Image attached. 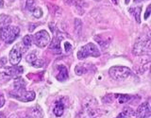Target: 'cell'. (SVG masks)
I'll list each match as a JSON object with an SVG mask.
<instances>
[{
  "label": "cell",
  "mask_w": 151,
  "mask_h": 118,
  "mask_svg": "<svg viewBox=\"0 0 151 118\" xmlns=\"http://www.w3.org/2000/svg\"><path fill=\"white\" fill-rule=\"evenodd\" d=\"M150 104L149 102L142 103L138 107L135 114L137 118H148L150 116Z\"/></svg>",
  "instance_id": "cell-10"
},
{
  "label": "cell",
  "mask_w": 151,
  "mask_h": 118,
  "mask_svg": "<svg viewBox=\"0 0 151 118\" xmlns=\"http://www.w3.org/2000/svg\"><path fill=\"white\" fill-rule=\"evenodd\" d=\"M115 97H117V94H109L107 96H105L103 97V102L104 103H112L113 101L115 100Z\"/></svg>",
  "instance_id": "cell-19"
},
{
  "label": "cell",
  "mask_w": 151,
  "mask_h": 118,
  "mask_svg": "<svg viewBox=\"0 0 151 118\" xmlns=\"http://www.w3.org/2000/svg\"><path fill=\"white\" fill-rule=\"evenodd\" d=\"M49 49L52 50L55 54H60L61 53V47H60V41L58 37L53 38L51 44L49 45Z\"/></svg>",
  "instance_id": "cell-14"
},
{
  "label": "cell",
  "mask_w": 151,
  "mask_h": 118,
  "mask_svg": "<svg viewBox=\"0 0 151 118\" xmlns=\"http://www.w3.org/2000/svg\"><path fill=\"white\" fill-rule=\"evenodd\" d=\"M9 118H27V115H25V116H21L20 114H18V113H13V114H12Z\"/></svg>",
  "instance_id": "cell-27"
},
{
  "label": "cell",
  "mask_w": 151,
  "mask_h": 118,
  "mask_svg": "<svg viewBox=\"0 0 151 118\" xmlns=\"http://www.w3.org/2000/svg\"><path fill=\"white\" fill-rule=\"evenodd\" d=\"M56 78L58 79L59 81H64V80L68 78V71H67V68H66L63 64H60L57 66Z\"/></svg>",
  "instance_id": "cell-11"
},
{
  "label": "cell",
  "mask_w": 151,
  "mask_h": 118,
  "mask_svg": "<svg viewBox=\"0 0 151 118\" xmlns=\"http://www.w3.org/2000/svg\"><path fill=\"white\" fill-rule=\"evenodd\" d=\"M23 44L24 45H25L26 47H29L32 44V42H33V39H32V37L30 35H26L25 37L23 38Z\"/></svg>",
  "instance_id": "cell-22"
},
{
  "label": "cell",
  "mask_w": 151,
  "mask_h": 118,
  "mask_svg": "<svg viewBox=\"0 0 151 118\" xmlns=\"http://www.w3.org/2000/svg\"><path fill=\"white\" fill-rule=\"evenodd\" d=\"M141 12H142L141 7L134 8V9H129V12H131L132 14H133L134 17H135V20L137 21V23H138V24H140V23H141V19H140V14H141Z\"/></svg>",
  "instance_id": "cell-18"
},
{
  "label": "cell",
  "mask_w": 151,
  "mask_h": 118,
  "mask_svg": "<svg viewBox=\"0 0 151 118\" xmlns=\"http://www.w3.org/2000/svg\"><path fill=\"white\" fill-rule=\"evenodd\" d=\"M37 58H38V57H37V55H36V52L34 51V52H32V53L28 54V55L27 56V61L28 63H30V64H31Z\"/></svg>",
  "instance_id": "cell-25"
},
{
  "label": "cell",
  "mask_w": 151,
  "mask_h": 118,
  "mask_svg": "<svg viewBox=\"0 0 151 118\" xmlns=\"http://www.w3.org/2000/svg\"><path fill=\"white\" fill-rule=\"evenodd\" d=\"M150 15V6L147 7V9H146V12L145 13V19H147Z\"/></svg>",
  "instance_id": "cell-28"
},
{
  "label": "cell",
  "mask_w": 151,
  "mask_h": 118,
  "mask_svg": "<svg viewBox=\"0 0 151 118\" xmlns=\"http://www.w3.org/2000/svg\"><path fill=\"white\" fill-rule=\"evenodd\" d=\"M35 4H36L35 0H26V9H27V11L32 12L33 9L36 8Z\"/></svg>",
  "instance_id": "cell-21"
},
{
  "label": "cell",
  "mask_w": 151,
  "mask_h": 118,
  "mask_svg": "<svg viewBox=\"0 0 151 118\" xmlns=\"http://www.w3.org/2000/svg\"><path fill=\"white\" fill-rule=\"evenodd\" d=\"M31 12L35 18H41L42 16V9L40 7H36Z\"/></svg>",
  "instance_id": "cell-23"
},
{
  "label": "cell",
  "mask_w": 151,
  "mask_h": 118,
  "mask_svg": "<svg viewBox=\"0 0 151 118\" xmlns=\"http://www.w3.org/2000/svg\"><path fill=\"white\" fill-rule=\"evenodd\" d=\"M44 64H45V60H42V59H39V58H37V59L31 63V65H32V66H34V67H36V68H41Z\"/></svg>",
  "instance_id": "cell-24"
},
{
  "label": "cell",
  "mask_w": 151,
  "mask_h": 118,
  "mask_svg": "<svg viewBox=\"0 0 151 118\" xmlns=\"http://www.w3.org/2000/svg\"><path fill=\"white\" fill-rule=\"evenodd\" d=\"M53 112L56 116H58V117L61 116L64 112V105L61 102H57L53 109Z\"/></svg>",
  "instance_id": "cell-16"
},
{
  "label": "cell",
  "mask_w": 151,
  "mask_h": 118,
  "mask_svg": "<svg viewBox=\"0 0 151 118\" xmlns=\"http://www.w3.org/2000/svg\"><path fill=\"white\" fill-rule=\"evenodd\" d=\"M22 50L20 45H16L12 47L9 52V63L12 65H17L22 59Z\"/></svg>",
  "instance_id": "cell-9"
},
{
  "label": "cell",
  "mask_w": 151,
  "mask_h": 118,
  "mask_svg": "<svg viewBox=\"0 0 151 118\" xmlns=\"http://www.w3.org/2000/svg\"><path fill=\"white\" fill-rule=\"evenodd\" d=\"M4 6V1L3 0H0V8H3Z\"/></svg>",
  "instance_id": "cell-31"
},
{
  "label": "cell",
  "mask_w": 151,
  "mask_h": 118,
  "mask_svg": "<svg viewBox=\"0 0 151 118\" xmlns=\"http://www.w3.org/2000/svg\"><path fill=\"white\" fill-rule=\"evenodd\" d=\"M24 72V69L22 66H16L14 65L13 67H6L0 70V75L2 78H17Z\"/></svg>",
  "instance_id": "cell-7"
},
{
  "label": "cell",
  "mask_w": 151,
  "mask_h": 118,
  "mask_svg": "<svg viewBox=\"0 0 151 118\" xmlns=\"http://www.w3.org/2000/svg\"><path fill=\"white\" fill-rule=\"evenodd\" d=\"M0 118H5V115L3 112H0Z\"/></svg>",
  "instance_id": "cell-32"
},
{
  "label": "cell",
  "mask_w": 151,
  "mask_h": 118,
  "mask_svg": "<svg viewBox=\"0 0 151 118\" xmlns=\"http://www.w3.org/2000/svg\"><path fill=\"white\" fill-rule=\"evenodd\" d=\"M20 33V28L15 26H4L0 30V39L6 44H12L18 37Z\"/></svg>",
  "instance_id": "cell-2"
},
{
  "label": "cell",
  "mask_w": 151,
  "mask_h": 118,
  "mask_svg": "<svg viewBox=\"0 0 151 118\" xmlns=\"http://www.w3.org/2000/svg\"><path fill=\"white\" fill-rule=\"evenodd\" d=\"M26 90V82L22 78L17 77L13 83V92H21Z\"/></svg>",
  "instance_id": "cell-13"
},
{
  "label": "cell",
  "mask_w": 151,
  "mask_h": 118,
  "mask_svg": "<svg viewBox=\"0 0 151 118\" xmlns=\"http://www.w3.org/2000/svg\"><path fill=\"white\" fill-rule=\"evenodd\" d=\"M116 118H126V116L121 112V113H119V114H118V116H117Z\"/></svg>",
  "instance_id": "cell-30"
},
{
  "label": "cell",
  "mask_w": 151,
  "mask_h": 118,
  "mask_svg": "<svg viewBox=\"0 0 151 118\" xmlns=\"http://www.w3.org/2000/svg\"><path fill=\"white\" fill-rule=\"evenodd\" d=\"M27 118H42L44 116V111L40 106H34L28 110L27 114Z\"/></svg>",
  "instance_id": "cell-12"
},
{
  "label": "cell",
  "mask_w": 151,
  "mask_h": 118,
  "mask_svg": "<svg viewBox=\"0 0 151 118\" xmlns=\"http://www.w3.org/2000/svg\"><path fill=\"white\" fill-rule=\"evenodd\" d=\"M5 104V98L3 96H0V108H2Z\"/></svg>",
  "instance_id": "cell-29"
},
{
  "label": "cell",
  "mask_w": 151,
  "mask_h": 118,
  "mask_svg": "<svg viewBox=\"0 0 151 118\" xmlns=\"http://www.w3.org/2000/svg\"><path fill=\"white\" fill-rule=\"evenodd\" d=\"M150 51V39H143V38H138V40L135 42L133 46V55L141 56L149 53Z\"/></svg>",
  "instance_id": "cell-4"
},
{
  "label": "cell",
  "mask_w": 151,
  "mask_h": 118,
  "mask_svg": "<svg viewBox=\"0 0 151 118\" xmlns=\"http://www.w3.org/2000/svg\"><path fill=\"white\" fill-rule=\"evenodd\" d=\"M100 56V51L97 48V46L89 42L86 45H84L82 47H80V49L78 52V60H83L86 59L88 57H99Z\"/></svg>",
  "instance_id": "cell-3"
},
{
  "label": "cell",
  "mask_w": 151,
  "mask_h": 118,
  "mask_svg": "<svg viewBox=\"0 0 151 118\" xmlns=\"http://www.w3.org/2000/svg\"><path fill=\"white\" fill-rule=\"evenodd\" d=\"M129 1H130V0H126V1H125V3H126V4L127 5V4L129 3Z\"/></svg>",
  "instance_id": "cell-33"
},
{
  "label": "cell",
  "mask_w": 151,
  "mask_h": 118,
  "mask_svg": "<svg viewBox=\"0 0 151 118\" xmlns=\"http://www.w3.org/2000/svg\"><path fill=\"white\" fill-rule=\"evenodd\" d=\"M122 113L126 116V118H135L136 117L135 112L133 111V109L130 107H125Z\"/></svg>",
  "instance_id": "cell-17"
},
{
  "label": "cell",
  "mask_w": 151,
  "mask_h": 118,
  "mask_svg": "<svg viewBox=\"0 0 151 118\" xmlns=\"http://www.w3.org/2000/svg\"><path fill=\"white\" fill-rule=\"evenodd\" d=\"M90 66L86 63H79L78 65H76L75 67V73L78 76H82L84 74H86L89 71Z\"/></svg>",
  "instance_id": "cell-15"
},
{
  "label": "cell",
  "mask_w": 151,
  "mask_h": 118,
  "mask_svg": "<svg viewBox=\"0 0 151 118\" xmlns=\"http://www.w3.org/2000/svg\"><path fill=\"white\" fill-rule=\"evenodd\" d=\"M131 74V71L126 66H113L109 70V75L111 78L115 80H122L129 78Z\"/></svg>",
  "instance_id": "cell-5"
},
{
  "label": "cell",
  "mask_w": 151,
  "mask_h": 118,
  "mask_svg": "<svg viewBox=\"0 0 151 118\" xmlns=\"http://www.w3.org/2000/svg\"><path fill=\"white\" fill-rule=\"evenodd\" d=\"M11 96L15 97L16 99L23 102H29L34 100L35 98V93L33 91H27V90H24L21 92H12Z\"/></svg>",
  "instance_id": "cell-8"
},
{
  "label": "cell",
  "mask_w": 151,
  "mask_h": 118,
  "mask_svg": "<svg viewBox=\"0 0 151 118\" xmlns=\"http://www.w3.org/2000/svg\"><path fill=\"white\" fill-rule=\"evenodd\" d=\"M64 47H65V52H67V53H69V52L72 50V45H71V44H69L68 42H64Z\"/></svg>",
  "instance_id": "cell-26"
},
{
  "label": "cell",
  "mask_w": 151,
  "mask_h": 118,
  "mask_svg": "<svg viewBox=\"0 0 151 118\" xmlns=\"http://www.w3.org/2000/svg\"><path fill=\"white\" fill-rule=\"evenodd\" d=\"M112 2L114 4H117V0H112Z\"/></svg>",
  "instance_id": "cell-34"
},
{
  "label": "cell",
  "mask_w": 151,
  "mask_h": 118,
  "mask_svg": "<svg viewBox=\"0 0 151 118\" xmlns=\"http://www.w3.org/2000/svg\"><path fill=\"white\" fill-rule=\"evenodd\" d=\"M117 97H118V101L121 104H125L131 99L130 96H129V94H117Z\"/></svg>",
  "instance_id": "cell-20"
},
{
  "label": "cell",
  "mask_w": 151,
  "mask_h": 118,
  "mask_svg": "<svg viewBox=\"0 0 151 118\" xmlns=\"http://www.w3.org/2000/svg\"><path fill=\"white\" fill-rule=\"evenodd\" d=\"M32 39L37 46L41 47V48H44L46 45H48L50 42V36L46 30H42L35 33V35L32 37Z\"/></svg>",
  "instance_id": "cell-6"
},
{
  "label": "cell",
  "mask_w": 151,
  "mask_h": 118,
  "mask_svg": "<svg viewBox=\"0 0 151 118\" xmlns=\"http://www.w3.org/2000/svg\"><path fill=\"white\" fill-rule=\"evenodd\" d=\"M83 110L80 113L81 118H94L98 115L97 101L93 97H87L83 101Z\"/></svg>",
  "instance_id": "cell-1"
}]
</instances>
